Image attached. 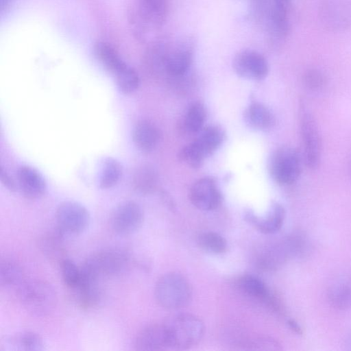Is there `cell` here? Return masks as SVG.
I'll list each match as a JSON object with an SVG mask.
<instances>
[{"label": "cell", "instance_id": "8992f818", "mask_svg": "<svg viewBox=\"0 0 351 351\" xmlns=\"http://www.w3.org/2000/svg\"><path fill=\"white\" fill-rule=\"evenodd\" d=\"M57 232L65 236L78 235L88 228L90 223L88 210L74 201L61 203L56 212Z\"/></svg>", "mask_w": 351, "mask_h": 351}, {"label": "cell", "instance_id": "d6986e66", "mask_svg": "<svg viewBox=\"0 0 351 351\" xmlns=\"http://www.w3.org/2000/svg\"><path fill=\"white\" fill-rule=\"evenodd\" d=\"M285 217V211L283 206L278 203H274L265 216L261 218L252 216L250 219L261 232L271 234L281 228Z\"/></svg>", "mask_w": 351, "mask_h": 351}, {"label": "cell", "instance_id": "6da1fadb", "mask_svg": "<svg viewBox=\"0 0 351 351\" xmlns=\"http://www.w3.org/2000/svg\"><path fill=\"white\" fill-rule=\"evenodd\" d=\"M130 256L120 248L100 250L88 257L80 267L82 276L99 281L104 277H111L124 273L129 268Z\"/></svg>", "mask_w": 351, "mask_h": 351}, {"label": "cell", "instance_id": "cb8c5ba5", "mask_svg": "<svg viewBox=\"0 0 351 351\" xmlns=\"http://www.w3.org/2000/svg\"><path fill=\"white\" fill-rule=\"evenodd\" d=\"M25 281L23 271L15 261L4 259L0 264V284L2 287L18 289Z\"/></svg>", "mask_w": 351, "mask_h": 351}, {"label": "cell", "instance_id": "4316f807", "mask_svg": "<svg viewBox=\"0 0 351 351\" xmlns=\"http://www.w3.org/2000/svg\"><path fill=\"white\" fill-rule=\"evenodd\" d=\"M114 76L119 90L125 94L133 93L139 86L137 72L128 64Z\"/></svg>", "mask_w": 351, "mask_h": 351}, {"label": "cell", "instance_id": "30bf717a", "mask_svg": "<svg viewBox=\"0 0 351 351\" xmlns=\"http://www.w3.org/2000/svg\"><path fill=\"white\" fill-rule=\"evenodd\" d=\"M134 22L143 32L157 29L165 23L168 0H137Z\"/></svg>", "mask_w": 351, "mask_h": 351}, {"label": "cell", "instance_id": "277c9868", "mask_svg": "<svg viewBox=\"0 0 351 351\" xmlns=\"http://www.w3.org/2000/svg\"><path fill=\"white\" fill-rule=\"evenodd\" d=\"M301 161V156L297 149L288 146L281 147L274 152L271 158L270 173L276 182L291 184L300 176Z\"/></svg>", "mask_w": 351, "mask_h": 351}, {"label": "cell", "instance_id": "4dcf8cb0", "mask_svg": "<svg viewBox=\"0 0 351 351\" xmlns=\"http://www.w3.org/2000/svg\"><path fill=\"white\" fill-rule=\"evenodd\" d=\"M1 181L9 191H15L16 190L17 185L3 167L1 168Z\"/></svg>", "mask_w": 351, "mask_h": 351}, {"label": "cell", "instance_id": "4fadbf2b", "mask_svg": "<svg viewBox=\"0 0 351 351\" xmlns=\"http://www.w3.org/2000/svg\"><path fill=\"white\" fill-rule=\"evenodd\" d=\"M191 203L202 210L217 208L221 202V194L215 180L203 178L195 182L189 193Z\"/></svg>", "mask_w": 351, "mask_h": 351}, {"label": "cell", "instance_id": "9a60e30c", "mask_svg": "<svg viewBox=\"0 0 351 351\" xmlns=\"http://www.w3.org/2000/svg\"><path fill=\"white\" fill-rule=\"evenodd\" d=\"M17 180L21 192L27 198L37 199L46 192L47 184L44 177L32 167H20L17 171Z\"/></svg>", "mask_w": 351, "mask_h": 351}, {"label": "cell", "instance_id": "3957f363", "mask_svg": "<svg viewBox=\"0 0 351 351\" xmlns=\"http://www.w3.org/2000/svg\"><path fill=\"white\" fill-rule=\"evenodd\" d=\"M154 295L162 307L175 310L189 304L192 299L193 289L184 276L176 272H169L156 282Z\"/></svg>", "mask_w": 351, "mask_h": 351}, {"label": "cell", "instance_id": "8fae6325", "mask_svg": "<svg viewBox=\"0 0 351 351\" xmlns=\"http://www.w3.org/2000/svg\"><path fill=\"white\" fill-rule=\"evenodd\" d=\"M143 212L135 202L127 201L120 204L112 212L110 226L119 235L127 236L136 232L142 226Z\"/></svg>", "mask_w": 351, "mask_h": 351}, {"label": "cell", "instance_id": "83f0119b", "mask_svg": "<svg viewBox=\"0 0 351 351\" xmlns=\"http://www.w3.org/2000/svg\"><path fill=\"white\" fill-rule=\"evenodd\" d=\"M206 119V111L200 103H195L189 108L184 120L186 130L192 133L201 131Z\"/></svg>", "mask_w": 351, "mask_h": 351}, {"label": "cell", "instance_id": "ffe728a7", "mask_svg": "<svg viewBox=\"0 0 351 351\" xmlns=\"http://www.w3.org/2000/svg\"><path fill=\"white\" fill-rule=\"evenodd\" d=\"M94 53L104 67L114 75L127 65L115 49L107 43H97L94 47Z\"/></svg>", "mask_w": 351, "mask_h": 351}, {"label": "cell", "instance_id": "5b68a950", "mask_svg": "<svg viewBox=\"0 0 351 351\" xmlns=\"http://www.w3.org/2000/svg\"><path fill=\"white\" fill-rule=\"evenodd\" d=\"M23 305L31 313L40 315L54 306L56 295L48 284L40 280L24 281L17 289Z\"/></svg>", "mask_w": 351, "mask_h": 351}, {"label": "cell", "instance_id": "d4e9b609", "mask_svg": "<svg viewBox=\"0 0 351 351\" xmlns=\"http://www.w3.org/2000/svg\"><path fill=\"white\" fill-rule=\"evenodd\" d=\"M122 174V166L114 158H108L103 164L99 179V186L102 189H109L116 185Z\"/></svg>", "mask_w": 351, "mask_h": 351}, {"label": "cell", "instance_id": "e575fe53", "mask_svg": "<svg viewBox=\"0 0 351 351\" xmlns=\"http://www.w3.org/2000/svg\"><path fill=\"white\" fill-rule=\"evenodd\" d=\"M346 346L348 347V349L351 350V333L349 335L346 341Z\"/></svg>", "mask_w": 351, "mask_h": 351}, {"label": "cell", "instance_id": "d6a6232c", "mask_svg": "<svg viewBox=\"0 0 351 351\" xmlns=\"http://www.w3.org/2000/svg\"><path fill=\"white\" fill-rule=\"evenodd\" d=\"M288 323H289L290 328H291L296 333H298V334L302 333L301 328L298 326V324L295 322H294L293 320H289Z\"/></svg>", "mask_w": 351, "mask_h": 351}, {"label": "cell", "instance_id": "484cf974", "mask_svg": "<svg viewBox=\"0 0 351 351\" xmlns=\"http://www.w3.org/2000/svg\"><path fill=\"white\" fill-rule=\"evenodd\" d=\"M197 243L205 252L213 254H220L227 250L226 239L220 234L208 231L201 233L197 238Z\"/></svg>", "mask_w": 351, "mask_h": 351}, {"label": "cell", "instance_id": "1f68e13d", "mask_svg": "<svg viewBox=\"0 0 351 351\" xmlns=\"http://www.w3.org/2000/svg\"><path fill=\"white\" fill-rule=\"evenodd\" d=\"M274 1L278 6L289 10L291 4V0H274Z\"/></svg>", "mask_w": 351, "mask_h": 351}, {"label": "cell", "instance_id": "d590c367", "mask_svg": "<svg viewBox=\"0 0 351 351\" xmlns=\"http://www.w3.org/2000/svg\"><path fill=\"white\" fill-rule=\"evenodd\" d=\"M350 176H351V162H350Z\"/></svg>", "mask_w": 351, "mask_h": 351}, {"label": "cell", "instance_id": "603a6c76", "mask_svg": "<svg viewBox=\"0 0 351 351\" xmlns=\"http://www.w3.org/2000/svg\"><path fill=\"white\" fill-rule=\"evenodd\" d=\"M157 182L158 178L155 170L147 165L138 167L132 176L133 187L141 194L152 193L156 187Z\"/></svg>", "mask_w": 351, "mask_h": 351}, {"label": "cell", "instance_id": "f546056e", "mask_svg": "<svg viewBox=\"0 0 351 351\" xmlns=\"http://www.w3.org/2000/svg\"><path fill=\"white\" fill-rule=\"evenodd\" d=\"M304 86L311 90H317L322 88L326 83V78L324 74L317 69H310L306 71L303 76Z\"/></svg>", "mask_w": 351, "mask_h": 351}, {"label": "cell", "instance_id": "7c38bea8", "mask_svg": "<svg viewBox=\"0 0 351 351\" xmlns=\"http://www.w3.org/2000/svg\"><path fill=\"white\" fill-rule=\"evenodd\" d=\"M232 66L235 73L248 80L264 79L268 72L269 66L265 58L253 49H243L234 57Z\"/></svg>", "mask_w": 351, "mask_h": 351}, {"label": "cell", "instance_id": "9c48e42d", "mask_svg": "<svg viewBox=\"0 0 351 351\" xmlns=\"http://www.w3.org/2000/svg\"><path fill=\"white\" fill-rule=\"evenodd\" d=\"M195 47L193 38L187 36L171 43L165 71L174 77L182 76L186 73L193 62Z\"/></svg>", "mask_w": 351, "mask_h": 351}, {"label": "cell", "instance_id": "52a82bcc", "mask_svg": "<svg viewBox=\"0 0 351 351\" xmlns=\"http://www.w3.org/2000/svg\"><path fill=\"white\" fill-rule=\"evenodd\" d=\"M224 138L222 130L217 126L204 129L198 138L185 147L181 152V158L193 167H199L204 159L214 152Z\"/></svg>", "mask_w": 351, "mask_h": 351}, {"label": "cell", "instance_id": "ba28073f", "mask_svg": "<svg viewBox=\"0 0 351 351\" xmlns=\"http://www.w3.org/2000/svg\"><path fill=\"white\" fill-rule=\"evenodd\" d=\"M300 120L304 163L308 168L315 169L319 166L322 152L318 125L313 114L305 108L301 112Z\"/></svg>", "mask_w": 351, "mask_h": 351}, {"label": "cell", "instance_id": "836d02e7", "mask_svg": "<svg viewBox=\"0 0 351 351\" xmlns=\"http://www.w3.org/2000/svg\"><path fill=\"white\" fill-rule=\"evenodd\" d=\"M12 0H0L1 12L6 10Z\"/></svg>", "mask_w": 351, "mask_h": 351}, {"label": "cell", "instance_id": "7a4b0ae2", "mask_svg": "<svg viewBox=\"0 0 351 351\" xmlns=\"http://www.w3.org/2000/svg\"><path fill=\"white\" fill-rule=\"evenodd\" d=\"M163 324L169 349H188L196 345L204 333L202 321L190 313H181L171 315Z\"/></svg>", "mask_w": 351, "mask_h": 351}, {"label": "cell", "instance_id": "ac0fdd59", "mask_svg": "<svg viewBox=\"0 0 351 351\" xmlns=\"http://www.w3.org/2000/svg\"><path fill=\"white\" fill-rule=\"evenodd\" d=\"M328 298L331 305L338 309L351 308V274L336 278L328 289Z\"/></svg>", "mask_w": 351, "mask_h": 351}, {"label": "cell", "instance_id": "f1b7e54d", "mask_svg": "<svg viewBox=\"0 0 351 351\" xmlns=\"http://www.w3.org/2000/svg\"><path fill=\"white\" fill-rule=\"evenodd\" d=\"M60 267L64 282L69 288L74 290L79 285L81 280L80 267L69 258L62 259Z\"/></svg>", "mask_w": 351, "mask_h": 351}, {"label": "cell", "instance_id": "2e32d148", "mask_svg": "<svg viewBox=\"0 0 351 351\" xmlns=\"http://www.w3.org/2000/svg\"><path fill=\"white\" fill-rule=\"evenodd\" d=\"M43 338L34 332L25 331L7 337L1 348L8 351H40L44 350Z\"/></svg>", "mask_w": 351, "mask_h": 351}, {"label": "cell", "instance_id": "5bb4252c", "mask_svg": "<svg viewBox=\"0 0 351 351\" xmlns=\"http://www.w3.org/2000/svg\"><path fill=\"white\" fill-rule=\"evenodd\" d=\"M134 347L136 350L143 351L169 349L163 323L152 324L142 329L134 339Z\"/></svg>", "mask_w": 351, "mask_h": 351}, {"label": "cell", "instance_id": "7402d4cb", "mask_svg": "<svg viewBox=\"0 0 351 351\" xmlns=\"http://www.w3.org/2000/svg\"><path fill=\"white\" fill-rule=\"evenodd\" d=\"M238 285L247 295L269 302L274 306H278L276 300L271 298L266 285L259 278L253 275H245L239 279Z\"/></svg>", "mask_w": 351, "mask_h": 351}, {"label": "cell", "instance_id": "e0dca14e", "mask_svg": "<svg viewBox=\"0 0 351 351\" xmlns=\"http://www.w3.org/2000/svg\"><path fill=\"white\" fill-rule=\"evenodd\" d=\"M132 139L135 145L143 152H151L155 149L160 140L157 127L147 120L138 121L133 128Z\"/></svg>", "mask_w": 351, "mask_h": 351}, {"label": "cell", "instance_id": "44dd1931", "mask_svg": "<svg viewBox=\"0 0 351 351\" xmlns=\"http://www.w3.org/2000/svg\"><path fill=\"white\" fill-rule=\"evenodd\" d=\"M244 119L250 127L260 130L270 129L275 123L271 112L260 103L250 104L244 112Z\"/></svg>", "mask_w": 351, "mask_h": 351}]
</instances>
